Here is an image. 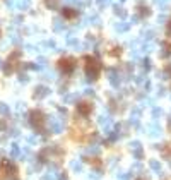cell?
<instances>
[{"instance_id":"cell-1","label":"cell","mask_w":171,"mask_h":180,"mask_svg":"<svg viewBox=\"0 0 171 180\" xmlns=\"http://www.w3.org/2000/svg\"><path fill=\"white\" fill-rule=\"evenodd\" d=\"M150 166H152L154 170H157V168H159V163H157V161H150Z\"/></svg>"}]
</instances>
